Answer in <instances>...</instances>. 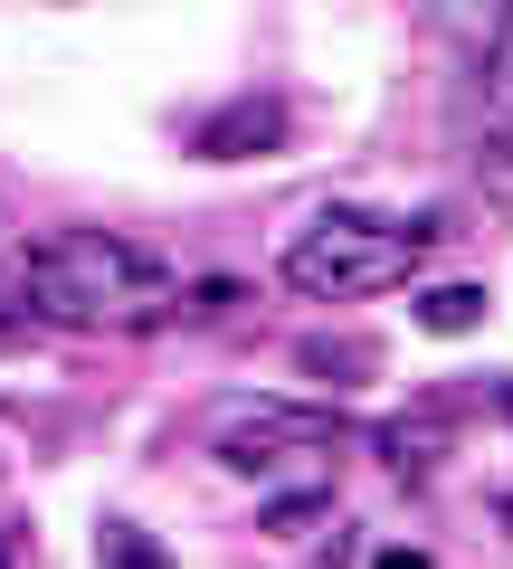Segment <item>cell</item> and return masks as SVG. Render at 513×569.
<instances>
[{"instance_id": "cell-10", "label": "cell", "mask_w": 513, "mask_h": 569, "mask_svg": "<svg viewBox=\"0 0 513 569\" xmlns=\"http://www.w3.org/2000/svg\"><path fill=\"white\" fill-rule=\"evenodd\" d=\"M105 550H115V569H162V560H152V550L134 541V531H124V522H115V541H105Z\"/></svg>"}, {"instance_id": "cell-13", "label": "cell", "mask_w": 513, "mask_h": 569, "mask_svg": "<svg viewBox=\"0 0 513 569\" xmlns=\"http://www.w3.org/2000/svg\"><path fill=\"white\" fill-rule=\"evenodd\" d=\"M0 569H10V550H0Z\"/></svg>"}, {"instance_id": "cell-6", "label": "cell", "mask_w": 513, "mask_h": 569, "mask_svg": "<svg viewBox=\"0 0 513 569\" xmlns=\"http://www.w3.org/2000/svg\"><path fill=\"white\" fill-rule=\"evenodd\" d=\"M447 447H456V418H447V408H418V418H391V427H381V456H391L399 475H428Z\"/></svg>"}, {"instance_id": "cell-1", "label": "cell", "mask_w": 513, "mask_h": 569, "mask_svg": "<svg viewBox=\"0 0 513 569\" xmlns=\"http://www.w3.org/2000/svg\"><path fill=\"white\" fill-rule=\"evenodd\" d=\"M20 305L39 323H67V332H152L181 313V276L152 266L144 247L105 238V228H58V238L29 247Z\"/></svg>"}, {"instance_id": "cell-11", "label": "cell", "mask_w": 513, "mask_h": 569, "mask_svg": "<svg viewBox=\"0 0 513 569\" xmlns=\"http://www.w3.org/2000/svg\"><path fill=\"white\" fill-rule=\"evenodd\" d=\"M10 313H20V276H10V266H0V323H10Z\"/></svg>"}, {"instance_id": "cell-4", "label": "cell", "mask_w": 513, "mask_h": 569, "mask_svg": "<svg viewBox=\"0 0 513 569\" xmlns=\"http://www.w3.org/2000/svg\"><path fill=\"white\" fill-rule=\"evenodd\" d=\"M286 142V104L276 96H238V104H219V114L190 133V152H209V162H247V152H276Z\"/></svg>"}, {"instance_id": "cell-3", "label": "cell", "mask_w": 513, "mask_h": 569, "mask_svg": "<svg viewBox=\"0 0 513 569\" xmlns=\"http://www.w3.org/2000/svg\"><path fill=\"white\" fill-rule=\"evenodd\" d=\"M333 437H343V418L333 408H305V399H228L209 418V456L238 466V475H286V466L324 475Z\"/></svg>"}, {"instance_id": "cell-12", "label": "cell", "mask_w": 513, "mask_h": 569, "mask_svg": "<svg viewBox=\"0 0 513 569\" xmlns=\"http://www.w3.org/2000/svg\"><path fill=\"white\" fill-rule=\"evenodd\" d=\"M381 569H428V560H418V550H381Z\"/></svg>"}, {"instance_id": "cell-2", "label": "cell", "mask_w": 513, "mask_h": 569, "mask_svg": "<svg viewBox=\"0 0 513 569\" xmlns=\"http://www.w3.org/2000/svg\"><path fill=\"white\" fill-rule=\"evenodd\" d=\"M447 238L437 219H371V209H314L286 238V284L314 305H352V295H391L418 276V257Z\"/></svg>"}, {"instance_id": "cell-7", "label": "cell", "mask_w": 513, "mask_h": 569, "mask_svg": "<svg viewBox=\"0 0 513 569\" xmlns=\"http://www.w3.org/2000/svg\"><path fill=\"white\" fill-rule=\"evenodd\" d=\"M475 181H485L494 200H513V114H504V104H485V133H475Z\"/></svg>"}, {"instance_id": "cell-9", "label": "cell", "mask_w": 513, "mask_h": 569, "mask_svg": "<svg viewBox=\"0 0 513 569\" xmlns=\"http://www.w3.org/2000/svg\"><path fill=\"white\" fill-rule=\"evenodd\" d=\"M305 370H371V342H305Z\"/></svg>"}, {"instance_id": "cell-8", "label": "cell", "mask_w": 513, "mask_h": 569, "mask_svg": "<svg viewBox=\"0 0 513 569\" xmlns=\"http://www.w3.org/2000/svg\"><path fill=\"white\" fill-rule=\"evenodd\" d=\"M418 323L428 332H475L485 323V284H428L418 295Z\"/></svg>"}, {"instance_id": "cell-5", "label": "cell", "mask_w": 513, "mask_h": 569, "mask_svg": "<svg viewBox=\"0 0 513 569\" xmlns=\"http://www.w3.org/2000/svg\"><path fill=\"white\" fill-rule=\"evenodd\" d=\"M437 39H456L466 58H494V48L513 39V0H428Z\"/></svg>"}]
</instances>
